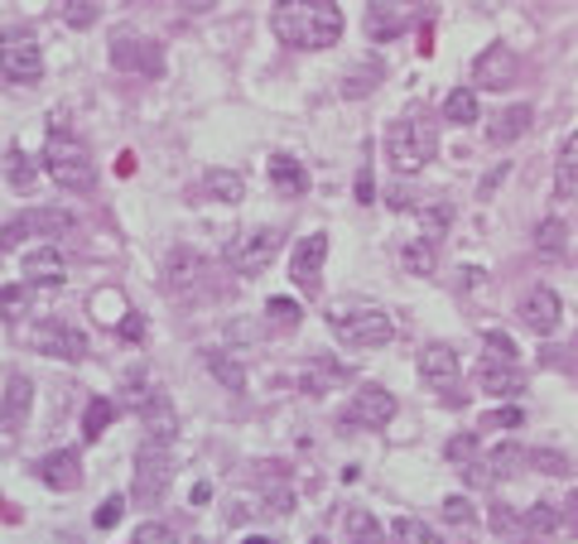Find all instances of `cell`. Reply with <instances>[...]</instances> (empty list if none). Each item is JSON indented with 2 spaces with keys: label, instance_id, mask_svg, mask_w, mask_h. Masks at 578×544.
<instances>
[{
  "label": "cell",
  "instance_id": "3",
  "mask_svg": "<svg viewBox=\"0 0 578 544\" xmlns=\"http://www.w3.org/2000/svg\"><path fill=\"white\" fill-rule=\"evenodd\" d=\"M43 174H49L58 188H68V194H92L97 188L92 155L82 150V140L63 136V130H53L49 145H43Z\"/></svg>",
  "mask_w": 578,
  "mask_h": 544
},
{
  "label": "cell",
  "instance_id": "49",
  "mask_svg": "<svg viewBox=\"0 0 578 544\" xmlns=\"http://www.w3.org/2000/svg\"><path fill=\"white\" fill-rule=\"evenodd\" d=\"M444 516L454 521V525H468V521H472V506L462 502V496H448V502H444Z\"/></svg>",
  "mask_w": 578,
  "mask_h": 544
},
{
  "label": "cell",
  "instance_id": "18",
  "mask_svg": "<svg viewBox=\"0 0 578 544\" xmlns=\"http://www.w3.org/2000/svg\"><path fill=\"white\" fill-rule=\"evenodd\" d=\"M29 405H34V386H29V376H10L6 395H0V424H6V429H20V424L29 419Z\"/></svg>",
  "mask_w": 578,
  "mask_h": 544
},
{
  "label": "cell",
  "instance_id": "55",
  "mask_svg": "<svg viewBox=\"0 0 578 544\" xmlns=\"http://www.w3.org/2000/svg\"><path fill=\"white\" fill-rule=\"evenodd\" d=\"M246 544H270V540H246Z\"/></svg>",
  "mask_w": 578,
  "mask_h": 544
},
{
  "label": "cell",
  "instance_id": "23",
  "mask_svg": "<svg viewBox=\"0 0 578 544\" xmlns=\"http://www.w3.org/2000/svg\"><path fill=\"white\" fill-rule=\"evenodd\" d=\"M555 194L574 198L578 194V130L559 145V165H555Z\"/></svg>",
  "mask_w": 578,
  "mask_h": 544
},
{
  "label": "cell",
  "instance_id": "2",
  "mask_svg": "<svg viewBox=\"0 0 578 544\" xmlns=\"http://www.w3.org/2000/svg\"><path fill=\"white\" fill-rule=\"evenodd\" d=\"M434 145H439V121L429 111H405L400 121H390L386 130V159L396 174H419L434 159Z\"/></svg>",
  "mask_w": 578,
  "mask_h": 544
},
{
  "label": "cell",
  "instance_id": "30",
  "mask_svg": "<svg viewBox=\"0 0 578 544\" xmlns=\"http://www.w3.org/2000/svg\"><path fill=\"white\" fill-rule=\"evenodd\" d=\"M564 246H569V237H564V222H559V217H545V222L535 227V251H540L545 260H555V256H564Z\"/></svg>",
  "mask_w": 578,
  "mask_h": 544
},
{
  "label": "cell",
  "instance_id": "43",
  "mask_svg": "<svg viewBox=\"0 0 578 544\" xmlns=\"http://www.w3.org/2000/svg\"><path fill=\"white\" fill-rule=\"evenodd\" d=\"M24 308H29V289H20V285L0 289V314H6V318H20Z\"/></svg>",
  "mask_w": 578,
  "mask_h": 544
},
{
  "label": "cell",
  "instance_id": "11",
  "mask_svg": "<svg viewBox=\"0 0 578 544\" xmlns=\"http://www.w3.org/2000/svg\"><path fill=\"white\" fill-rule=\"evenodd\" d=\"M472 72L482 87H491V92H506V87H516V78H520V58L511 43H487V49L477 53Z\"/></svg>",
  "mask_w": 578,
  "mask_h": 544
},
{
  "label": "cell",
  "instance_id": "26",
  "mask_svg": "<svg viewBox=\"0 0 578 544\" xmlns=\"http://www.w3.org/2000/svg\"><path fill=\"white\" fill-rule=\"evenodd\" d=\"M202 194L217 198V202H241L246 198V184H241V174H231V169H208Z\"/></svg>",
  "mask_w": 578,
  "mask_h": 544
},
{
  "label": "cell",
  "instance_id": "45",
  "mask_svg": "<svg viewBox=\"0 0 578 544\" xmlns=\"http://www.w3.org/2000/svg\"><path fill=\"white\" fill-rule=\"evenodd\" d=\"M136 544H179V535H173L169 525L150 521V525H140V531H136Z\"/></svg>",
  "mask_w": 578,
  "mask_h": 544
},
{
  "label": "cell",
  "instance_id": "44",
  "mask_svg": "<svg viewBox=\"0 0 578 544\" xmlns=\"http://www.w3.org/2000/svg\"><path fill=\"white\" fill-rule=\"evenodd\" d=\"M6 179H10L14 188H29V179H34V165H29V155H20V150H10V165H6Z\"/></svg>",
  "mask_w": 578,
  "mask_h": 544
},
{
  "label": "cell",
  "instance_id": "51",
  "mask_svg": "<svg viewBox=\"0 0 578 544\" xmlns=\"http://www.w3.org/2000/svg\"><path fill=\"white\" fill-rule=\"evenodd\" d=\"M559 521H569V525H574V535H578V492L569 496V506H559Z\"/></svg>",
  "mask_w": 578,
  "mask_h": 544
},
{
  "label": "cell",
  "instance_id": "54",
  "mask_svg": "<svg viewBox=\"0 0 578 544\" xmlns=\"http://www.w3.org/2000/svg\"><path fill=\"white\" fill-rule=\"evenodd\" d=\"M309 544H328V540H323V535H313V540H309Z\"/></svg>",
  "mask_w": 578,
  "mask_h": 544
},
{
  "label": "cell",
  "instance_id": "37",
  "mask_svg": "<svg viewBox=\"0 0 578 544\" xmlns=\"http://www.w3.org/2000/svg\"><path fill=\"white\" fill-rule=\"evenodd\" d=\"M559 525H564V521H559V506H555V502H535V506H530V516H526V531H530V535H555Z\"/></svg>",
  "mask_w": 578,
  "mask_h": 544
},
{
  "label": "cell",
  "instance_id": "48",
  "mask_svg": "<svg viewBox=\"0 0 578 544\" xmlns=\"http://www.w3.org/2000/svg\"><path fill=\"white\" fill-rule=\"evenodd\" d=\"M92 20H97L92 0H72V6H68V24H72V29H82V24H92Z\"/></svg>",
  "mask_w": 578,
  "mask_h": 544
},
{
  "label": "cell",
  "instance_id": "28",
  "mask_svg": "<svg viewBox=\"0 0 578 544\" xmlns=\"http://www.w3.org/2000/svg\"><path fill=\"white\" fill-rule=\"evenodd\" d=\"M444 458L454 463V467H468V463H477V458H482V434H477V429H462V434H454V438H448V444H444Z\"/></svg>",
  "mask_w": 578,
  "mask_h": 544
},
{
  "label": "cell",
  "instance_id": "17",
  "mask_svg": "<svg viewBox=\"0 0 578 544\" xmlns=\"http://www.w3.org/2000/svg\"><path fill=\"white\" fill-rule=\"evenodd\" d=\"M39 477L49 482L53 492H72V487H82V467H78V453H72V448H58V453H49V458L39 463Z\"/></svg>",
  "mask_w": 578,
  "mask_h": 544
},
{
  "label": "cell",
  "instance_id": "47",
  "mask_svg": "<svg viewBox=\"0 0 578 544\" xmlns=\"http://www.w3.org/2000/svg\"><path fill=\"white\" fill-rule=\"evenodd\" d=\"M121 516H126V502H121V496H111V502H101L97 525H101V531H111V525H121Z\"/></svg>",
  "mask_w": 578,
  "mask_h": 544
},
{
  "label": "cell",
  "instance_id": "33",
  "mask_svg": "<svg viewBox=\"0 0 578 544\" xmlns=\"http://www.w3.org/2000/svg\"><path fill=\"white\" fill-rule=\"evenodd\" d=\"M347 535H352V544H381V525L367 506H352L347 511Z\"/></svg>",
  "mask_w": 578,
  "mask_h": 544
},
{
  "label": "cell",
  "instance_id": "38",
  "mask_svg": "<svg viewBox=\"0 0 578 544\" xmlns=\"http://www.w3.org/2000/svg\"><path fill=\"white\" fill-rule=\"evenodd\" d=\"M400 260H405V270H415V275H434V246L425 237H415L410 246H405Z\"/></svg>",
  "mask_w": 578,
  "mask_h": 544
},
{
  "label": "cell",
  "instance_id": "1",
  "mask_svg": "<svg viewBox=\"0 0 578 544\" xmlns=\"http://www.w3.org/2000/svg\"><path fill=\"white\" fill-rule=\"evenodd\" d=\"M270 29L275 39L299 53L328 49V43L342 39V6L338 0H275Z\"/></svg>",
  "mask_w": 578,
  "mask_h": 544
},
{
  "label": "cell",
  "instance_id": "10",
  "mask_svg": "<svg viewBox=\"0 0 578 544\" xmlns=\"http://www.w3.org/2000/svg\"><path fill=\"white\" fill-rule=\"evenodd\" d=\"M419 372H425V380H429V390H439V395H448V400H462L458 395V380H462V366H458V352L448 347V343H429L425 352H419Z\"/></svg>",
  "mask_w": 578,
  "mask_h": 544
},
{
  "label": "cell",
  "instance_id": "9",
  "mask_svg": "<svg viewBox=\"0 0 578 544\" xmlns=\"http://www.w3.org/2000/svg\"><path fill=\"white\" fill-rule=\"evenodd\" d=\"M390 419H396V395L386 386H361L342 409V429H381Z\"/></svg>",
  "mask_w": 578,
  "mask_h": 544
},
{
  "label": "cell",
  "instance_id": "29",
  "mask_svg": "<svg viewBox=\"0 0 578 544\" xmlns=\"http://www.w3.org/2000/svg\"><path fill=\"white\" fill-rule=\"evenodd\" d=\"M482 463H487L491 482H497V477H516L520 467H526V448H520V444H501V448H491Z\"/></svg>",
  "mask_w": 578,
  "mask_h": 544
},
{
  "label": "cell",
  "instance_id": "39",
  "mask_svg": "<svg viewBox=\"0 0 578 544\" xmlns=\"http://www.w3.org/2000/svg\"><path fill=\"white\" fill-rule=\"evenodd\" d=\"M332 380H342V366H338V362H313L309 376H303V390H309V395H323Z\"/></svg>",
  "mask_w": 578,
  "mask_h": 544
},
{
  "label": "cell",
  "instance_id": "7",
  "mask_svg": "<svg viewBox=\"0 0 578 544\" xmlns=\"http://www.w3.org/2000/svg\"><path fill=\"white\" fill-rule=\"evenodd\" d=\"M72 231V212L63 208H29L20 217H10L6 227H0V251H14L20 241H34V237H63Z\"/></svg>",
  "mask_w": 578,
  "mask_h": 544
},
{
  "label": "cell",
  "instance_id": "56",
  "mask_svg": "<svg viewBox=\"0 0 578 544\" xmlns=\"http://www.w3.org/2000/svg\"><path fill=\"white\" fill-rule=\"evenodd\" d=\"M188 544H208V540H188Z\"/></svg>",
  "mask_w": 578,
  "mask_h": 544
},
{
  "label": "cell",
  "instance_id": "16",
  "mask_svg": "<svg viewBox=\"0 0 578 544\" xmlns=\"http://www.w3.org/2000/svg\"><path fill=\"white\" fill-rule=\"evenodd\" d=\"M266 169H270V184H275V194H280V198H303V194H309V169H303V159L270 155Z\"/></svg>",
  "mask_w": 578,
  "mask_h": 544
},
{
  "label": "cell",
  "instance_id": "6",
  "mask_svg": "<svg viewBox=\"0 0 578 544\" xmlns=\"http://www.w3.org/2000/svg\"><path fill=\"white\" fill-rule=\"evenodd\" d=\"M0 72L20 87L43 78V49L29 29H6V34H0Z\"/></svg>",
  "mask_w": 578,
  "mask_h": 544
},
{
  "label": "cell",
  "instance_id": "42",
  "mask_svg": "<svg viewBox=\"0 0 578 544\" xmlns=\"http://www.w3.org/2000/svg\"><path fill=\"white\" fill-rule=\"evenodd\" d=\"M482 343H487V357H491V362L516 366V343H511V337H506V333H487Z\"/></svg>",
  "mask_w": 578,
  "mask_h": 544
},
{
  "label": "cell",
  "instance_id": "21",
  "mask_svg": "<svg viewBox=\"0 0 578 544\" xmlns=\"http://www.w3.org/2000/svg\"><path fill=\"white\" fill-rule=\"evenodd\" d=\"M63 256H58V246H39V251L24 256V275L34 279V285H63Z\"/></svg>",
  "mask_w": 578,
  "mask_h": 544
},
{
  "label": "cell",
  "instance_id": "5",
  "mask_svg": "<svg viewBox=\"0 0 578 544\" xmlns=\"http://www.w3.org/2000/svg\"><path fill=\"white\" fill-rule=\"evenodd\" d=\"M169 477H173L169 438H150V434H144V444L136 448V502L140 506H155L159 496H165Z\"/></svg>",
  "mask_w": 578,
  "mask_h": 544
},
{
  "label": "cell",
  "instance_id": "12",
  "mask_svg": "<svg viewBox=\"0 0 578 544\" xmlns=\"http://www.w3.org/2000/svg\"><path fill=\"white\" fill-rule=\"evenodd\" d=\"M323 260H328V231H313V237H303L295 251H289V279H295L299 289H313L318 275H323Z\"/></svg>",
  "mask_w": 578,
  "mask_h": 544
},
{
  "label": "cell",
  "instance_id": "50",
  "mask_svg": "<svg viewBox=\"0 0 578 544\" xmlns=\"http://www.w3.org/2000/svg\"><path fill=\"white\" fill-rule=\"evenodd\" d=\"M371 194H376V184H371V165L357 174V202H371Z\"/></svg>",
  "mask_w": 578,
  "mask_h": 544
},
{
  "label": "cell",
  "instance_id": "40",
  "mask_svg": "<svg viewBox=\"0 0 578 544\" xmlns=\"http://www.w3.org/2000/svg\"><path fill=\"white\" fill-rule=\"evenodd\" d=\"M266 314H270V328H299V314H303V308H299L295 299H270Z\"/></svg>",
  "mask_w": 578,
  "mask_h": 544
},
{
  "label": "cell",
  "instance_id": "32",
  "mask_svg": "<svg viewBox=\"0 0 578 544\" xmlns=\"http://www.w3.org/2000/svg\"><path fill=\"white\" fill-rule=\"evenodd\" d=\"M202 366H208V372H212L217 380H222L227 390H246V372L227 357V352H208V357H202Z\"/></svg>",
  "mask_w": 578,
  "mask_h": 544
},
{
  "label": "cell",
  "instance_id": "36",
  "mask_svg": "<svg viewBox=\"0 0 578 544\" xmlns=\"http://www.w3.org/2000/svg\"><path fill=\"white\" fill-rule=\"evenodd\" d=\"M419 222H425V231H419V237L434 246V241H439L444 231H448V222H454V208H448V202H429V208L419 212Z\"/></svg>",
  "mask_w": 578,
  "mask_h": 544
},
{
  "label": "cell",
  "instance_id": "24",
  "mask_svg": "<svg viewBox=\"0 0 578 544\" xmlns=\"http://www.w3.org/2000/svg\"><path fill=\"white\" fill-rule=\"evenodd\" d=\"M444 121H454V126L482 121V107H477V92H472V87H454V92L444 97Z\"/></svg>",
  "mask_w": 578,
  "mask_h": 544
},
{
  "label": "cell",
  "instance_id": "34",
  "mask_svg": "<svg viewBox=\"0 0 578 544\" xmlns=\"http://www.w3.org/2000/svg\"><path fill=\"white\" fill-rule=\"evenodd\" d=\"M376 82H381V63H357L342 82V97H367L376 92Z\"/></svg>",
  "mask_w": 578,
  "mask_h": 544
},
{
  "label": "cell",
  "instance_id": "8",
  "mask_svg": "<svg viewBox=\"0 0 578 544\" xmlns=\"http://www.w3.org/2000/svg\"><path fill=\"white\" fill-rule=\"evenodd\" d=\"M280 227H260V231H241L237 241L227 246V266L237 275H260L270 266L275 256H280Z\"/></svg>",
  "mask_w": 578,
  "mask_h": 544
},
{
  "label": "cell",
  "instance_id": "31",
  "mask_svg": "<svg viewBox=\"0 0 578 544\" xmlns=\"http://www.w3.org/2000/svg\"><path fill=\"white\" fill-rule=\"evenodd\" d=\"M390 540L396 544H444L439 535H434V525H425L419 516H400L396 525H390Z\"/></svg>",
  "mask_w": 578,
  "mask_h": 544
},
{
  "label": "cell",
  "instance_id": "19",
  "mask_svg": "<svg viewBox=\"0 0 578 544\" xmlns=\"http://www.w3.org/2000/svg\"><path fill=\"white\" fill-rule=\"evenodd\" d=\"M405 24H410V10L396 6V0H381V6H371V10H367V34H371L376 43H386V39L405 34Z\"/></svg>",
  "mask_w": 578,
  "mask_h": 544
},
{
  "label": "cell",
  "instance_id": "20",
  "mask_svg": "<svg viewBox=\"0 0 578 544\" xmlns=\"http://www.w3.org/2000/svg\"><path fill=\"white\" fill-rule=\"evenodd\" d=\"M477 386H482L487 395H511V390H520V366L482 357V362H477Z\"/></svg>",
  "mask_w": 578,
  "mask_h": 544
},
{
  "label": "cell",
  "instance_id": "14",
  "mask_svg": "<svg viewBox=\"0 0 578 544\" xmlns=\"http://www.w3.org/2000/svg\"><path fill=\"white\" fill-rule=\"evenodd\" d=\"M111 58H116V68H126V72H144V78H155L159 72V43L130 39L126 29L111 39Z\"/></svg>",
  "mask_w": 578,
  "mask_h": 544
},
{
  "label": "cell",
  "instance_id": "4",
  "mask_svg": "<svg viewBox=\"0 0 578 544\" xmlns=\"http://www.w3.org/2000/svg\"><path fill=\"white\" fill-rule=\"evenodd\" d=\"M328 323L347 347H386L396 337V323H390L381 304H338L328 314Z\"/></svg>",
  "mask_w": 578,
  "mask_h": 544
},
{
  "label": "cell",
  "instance_id": "27",
  "mask_svg": "<svg viewBox=\"0 0 578 544\" xmlns=\"http://www.w3.org/2000/svg\"><path fill=\"white\" fill-rule=\"evenodd\" d=\"M140 419H144V429H150V438L173 434V405L165 400V395H150V400L140 405Z\"/></svg>",
  "mask_w": 578,
  "mask_h": 544
},
{
  "label": "cell",
  "instance_id": "52",
  "mask_svg": "<svg viewBox=\"0 0 578 544\" xmlns=\"http://www.w3.org/2000/svg\"><path fill=\"white\" fill-rule=\"evenodd\" d=\"M212 6H217V0H183V10H188V14H208Z\"/></svg>",
  "mask_w": 578,
  "mask_h": 544
},
{
  "label": "cell",
  "instance_id": "53",
  "mask_svg": "<svg viewBox=\"0 0 578 544\" xmlns=\"http://www.w3.org/2000/svg\"><path fill=\"white\" fill-rule=\"evenodd\" d=\"M121 333H126V337H140V333H144V323H140V318H126V323H121Z\"/></svg>",
  "mask_w": 578,
  "mask_h": 544
},
{
  "label": "cell",
  "instance_id": "35",
  "mask_svg": "<svg viewBox=\"0 0 578 544\" xmlns=\"http://www.w3.org/2000/svg\"><path fill=\"white\" fill-rule=\"evenodd\" d=\"M111 419H116V405L111 400H92V405H87V415H82V434L97 444V438L111 429Z\"/></svg>",
  "mask_w": 578,
  "mask_h": 544
},
{
  "label": "cell",
  "instance_id": "15",
  "mask_svg": "<svg viewBox=\"0 0 578 544\" xmlns=\"http://www.w3.org/2000/svg\"><path fill=\"white\" fill-rule=\"evenodd\" d=\"M520 318H526V328L530 333H540V337H549V333H559V318H564V304H559V294L555 289H530L526 294V304H520Z\"/></svg>",
  "mask_w": 578,
  "mask_h": 544
},
{
  "label": "cell",
  "instance_id": "46",
  "mask_svg": "<svg viewBox=\"0 0 578 544\" xmlns=\"http://www.w3.org/2000/svg\"><path fill=\"white\" fill-rule=\"evenodd\" d=\"M520 419H526L520 409H497V415H487L482 424H477V434L482 429H520Z\"/></svg>",
  "mask_w": 578,
  "mask_h": 544
},
{
  "label": "cell",
  "instance_id": "13",
  "mask_svg": "<svg viewBox=\"0 0 578 544\" xmlns=\"http://www.w3.org/2000/svg\"><path fill=\"white\" fill-rule=\"evenodd\" d=\"M34 347L43 352V357H63V362H82L87 357V337L78 328H68V323H39L34 328Z\"/></svg>",
  "mask_w": 578,
  "mask_h": 544
},
{
  "label": "cell",
  "instance_id": "41",
  "mask_svg": "<svg viewBox=\"0 0 578 544\" xmlns=\"http://www.w3.org/2000/svg\"><path fill=\"white\" fill-rule=\"evenodd\" d=\"M526 463H535L540 473H549V477H564L569 473V458L564 453H555V448H535V453H526Z\"/></svg>",
  "mask_w": 578,
  "mask_h": 544
},
{
  "label": "cell",
  "instance_id": "22",
  "mask_svg": "<svg viewBox=\"0 0 578 544\" xmlns=\"http://www.w3.org/2000/svg\"><path fill=\"white\" fill-rule=\"evenodd\" d=\"M530 116H535V111L526 107V101H520V107H506L497 121L487 126V140H491V145H511L516 136H526V130H530Z\"/></svg>",
  "mask_w": 578,
  "mask_h": 544
},
{
  "label": "cell",
  "instance_id": "25",
  "mask_svg": "<svg viewBox=\"0 0 578 544\" xmlns=\"http://www.w3.org/2000/svg\"><path fill=\"white\" fill-rule=\"evenodd\" d=\"M202 275V260L188 251V246H173L169 251V289H193Z\"/></svg>",
  "mask_w": 578,
  "mask_h": 544
}]
</instances>
